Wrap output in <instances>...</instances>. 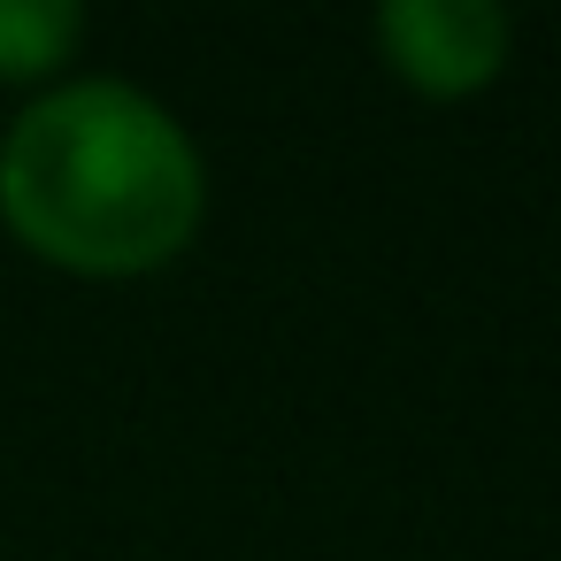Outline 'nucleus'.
Here are the masks:
<instances>
[{
  "label": "nucleus",
  "mask_w": 561,
  "mask_h": 561,
  "mask_svg": "<svg viewBox=\"0 0 561 561\" xmlns=\"http://www.w3.org/2000/svg\"><path fill=\"white\" fill-rule=\"evenodd\" d=\"M201 224L208 154L131 78H62L0 124V231L62 277H154Z\"/></svg>",
  "instance_id": "f257e3e1"
},
{
  "label": "nucleus",
  "mask_w": 561,
  "mask_h": 561,
  "mask_svg": "<svg viewBox=\"0 0 561 561\" xmlns=\"http://www.w3.org/2000/svg\"><path fill=\"white\" fill-rule=\"evenodd\" d=\"M85 47L78 0H0V85H62Z\"/></svg>",
  "instance_id": "7ed1b4c3"
},
{
  "label": "nucleus",
  "mask_w": 561,
  "mask_h": 561,
  "mask_svg": "<svg viewBox=\"0 0 561 561\" xmlns=\"http://www.w3.org/2000/svg\"><path fill=\"white\" fill-rule=\"evenodd\" d=\"M369 39L377 62L423 101H477L515 55V24L492 0H385Z\"/></svg>",
  "instance_id": "f03ea898"
}]
</instances>
